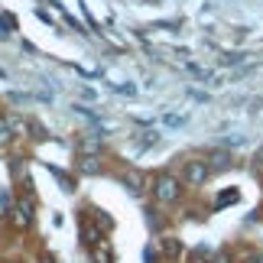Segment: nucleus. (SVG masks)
Wrapping results in <instances>:
<instances>
[{"label":"nucleus","mask_w":263,"mask_h":263,"mask_svg":"<svg viewBox=\"0 0 263 263\" xmlns=\"http://www.w3.org/2000/svg\"><path fill=\"white\" fill-rule=\"evenodd\" d=\"M179 195H182V185L173 176H156L153 179V198L159 201V205H173Z\"/></svg>","instance_id":"obj_1"},{"label":"nucleus","mask_w":263,"mask_h":263,"mask_svg":"<svg viewBox=\"0 0 263 263\" xmlns=\"http://www.w3.org/2000/svg\"><path fill=\"white\" fill-rule=\"evenodd\" d=\"M208 176H211L208 159H192V163H185V173H182V179H185L189 185H201Z\"/></svg>","instance_id":"obj_2"},{"label":"nucleus","mask_w":263,"mask_h":263,"mask_svg":"<svg viewBox=\"0 0 263 263\" xmlns=\"http://www.w3.org/2000/svg\"><path fill=\"white\" fill-rule=\"evenodd\" d=\"M33 198H20L16 201V224L20 228H29V224H33Z\"/></svg>","instance_id":"obj_3"},{"label":"nucleus","mask_w":263,"mask_h":263,"mask_svg":"<svg viewBox=\"0 0 263 263\" xmlns=\"http://www.w3.org/2000/svg\"><path fill=\"white\" fill-rule=\"evenodd\" d=\"M91 257H95V263H114V254H110V247L104 244V240L91 244Z\"/></svg>","instance_id":"obj_4"},{"label":"nucleus","mask_w":263,"mask_h":263,"mask_svg":"<svg viewBox=\"0 0 263 263\" xmlns=\"http://www.w3.org/2000/svg\"><path fill=\"white\" fill-rule=\"evenodd\" d=\"M208 166H211V169H228V166H231V156L224 153V149H221V153H211Z\"/></svg>","instance_id":"obj_5"},{"label":"nucleus","mask_w":263,"mask_h":263,"mask_svg":"<svg viewBox=\"0 0 263 263\" xmlns=\"http://www.w3.org/2000/svg\"><path fill=\"white\" fill-rule=\"evenodd\" d=\"M179 250H182V247H179L176 237H166V240H163V254H166V257H176Z\"/></svg>","instance_id":"obj_6"},{"label":"nucleus","mask_w":263,"mask_h":263,"mask_svg":"<svg viewBox=\"0 0 263 263\" xmlns=\"http://www.w3.org/2000/svg\"><path fill=\"white\" fill-rule=\"evenodd\" d=\"M10 130H13V124H10L7 117H0V143H7V140H10Z\"/></svg>","instance_id":"obj_7"},{"label":"nucleus","mask_w":263,"mask_h":263,"mask_svg":"<svg viewBox=\"0 0 263 263\" xmlns=\"http://www.w3.org/2000/svg\"><path fill=\"white\" fill-rule=\"evenodd\" d=\"M237 201V192H224V195H218V208L221 205H234Z\"/></svg>","instance_id":"obj_8"},{"label":"nucleus","mask_w":263,"mask_h":263,"mask_svg":"<svg viewBox=\"0 0 263 263\" xmlns=\"http://www.w3.org/2000/svg\"><path fill=\"white\" fill-rule=\"evenodd\" d=\"M124 182L130 185V192H137V189H140V176H137V173H127V176H124Z\"/></svg>","instance_id":"obj_9"},{"label":"nucleus","mask_w":263,"mask_h":263,"mask_svg":"<svg viewBox=\"0 0 263 263\" xmlns=\"http://www.w3.org/2000/svg\"><path fill=\"white\" fill-rule=\"evenodd\" d=\"M166 124L169 127H179V124H185V117H182V114H166Z\"/></svg>","instance_id":"obj_10"},{"label":"nucleus","mask_w":263,"mask_h":263,"mask_svg":"<svg viewBox=\"0 0 263 263\" xmlns=\"http://www.w3.org/2000/svg\"><path fill=\"white\" fill-rule=\"evenodd\" d=\"M95 218H98V224H101V228H110V224H114V221H110L104 211H95Z\"/></svg>","instance_id":"obj_11"},{"label":"nucleus","mask_w":263,"mask_h":263,"mask_svg":"<svg viewBox=\"0 0 263 263\" xmlns=\"http://www.w3.org/2000/svg\"><path fill=\"white\" fill-rule=\"evenodd\" d=\"M211 263H231V254H228V250H221V254H215Z\"/></svg>","instance_id":"obj_12"},{"label":"nucleus","mask_w":263,"mask_h":263,"mask_svg":"<svg viewBox=\"0 0 263 263\" xmlns=\"http://www.w3.org/2000/svg\"><path fill=\"white\" fill-rule=\"evenodd\" d=\"M244 263H263V257H247Z\"/></svg>","instance_id":"obj_13"},{"label":"nucleus","mask_w":263,"mask_h":263,"mask_svg":"<svg viewBox=\"0 0 263 263\" xmlns=\"http://www.w3.org/2000/svg\"><path fill=\"white\" fill-rule=\"evenodd\" d=\"M192 263H205V257H192Z\"/></svg>","instance_id":"obj_14"},{"label":"nucleus","mask_w":263,"mask_h":263,"mask_svg":"<svg viewBox=\"0 0 263 263\" xmlns=\"http://www.w3.org/2000/svg\"><path fill=\"white\" fill-rule=\"evenodd\" d=\"M257 159H260V163H263V149H260V153H257Z\"/></svg>","instance_id":"obj_15"},{"label":"nucleus","mask_w":263,"mask_h":263,"mask_svg":"<svg viewBox=\"0 0 263 263\" xmlns=\"http://www.w3.org/2000/svg\"><path fill=\"white\" fill-rule=\"evenodd\" d=\"M43 263H52V260H43Z\"/></svg>","instance_id":"obj_16"}]
</instances>
